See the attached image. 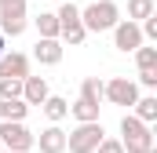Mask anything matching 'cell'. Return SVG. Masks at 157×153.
<instances>
[{
	"instance_id": "obj_1",
	"label": "cell",
	"mask_w": 157,
	"mask_h": 153,
	"mask_svg": "<svg viewBox=\"0 0 157 153\" xmlns=\"http://www.w3.org/2000/svg\"><path fill=\"white\" fill-rule=\"evenodd\" d=\"M121 131H124V142L121 146H128V153H150L154 150V139H150V131H146V124L139 117H124L121 120Z\"/></svg>"
},
{
	"instance_id": "obj_2",
	"label": "cell",
	"mask_w": 157,
	"mask_h": 153,
	"mask_svg": "<svg viewBox=\"0 0 157 153\" xmlns=\"http://www.w3.org/2000/svg\"><path fill=\"white\" fill-rule=\"evenodd\" d=\"M84 29H95V33H102V29H110V26H117V7L110 4V0H102V4H91L84 15Z\"/></svg>"
},
{
	"instance_id": "obj_3",
	"label": "cell",
	"mask_w": 157,
	"mask_h": 153,
	"mask_svg": "<svg viewBox=\"0 0 157 153\" xmlns=\"http://www.w3.org/2000/svg\"><path fill=\"white\" fill-rule=\"evenodd\" d=\"M99 139H102V128H99L95 120H84L66 142H70V150H73V153H91L95 146H99Z\"/></svg>"
},
{
	"instance_id": "obj_4",
	"label": "cell",
	"mask_w": 157,
	"mask_h": 153,
	"mask_svg": "<svg viewBox=\"0 0 157 153\" xmlns=\"http://www.w3.org/2000/svg\"><path fill=\"white\" fill-rule=\"evenodd\" d=\"M0 142H4L11 153H22V150H29V146H33V135H29L18 120H15V124L7 120V124H0Z\"/></svg>"
},
{
	"instance_id": "obj_5",
	"label": "cell",
	"mask_w": 157,
	"mask_h": 153,
	"mask_svg": "<svg viewBox=\"0 0 157 153\" xmlns=\"http://www.w3.org/2000/svg\"><path fill=\"white\" fill-rule=\"evenodd\" d=\"M26 4L22 0H15V4H0V26H4V33H11V37H18L22 29H26Z\"/></svg>"
},
{
	"instance_id": "obj_6",
	"label": "cell",
	"mask_w": 157,
	"mask_h": 153,
	"mask_svg": "<svg viewBox=\"0 0 157 153\" xmlns=\"http://www.w3.org/2000/svg\"><path fill=\"white\" fill-rule=\"evenodd\" d=\"M59 29L70 37V44H80V40H84V22H80V11L73 4H62V11H59Z\"/></svg>"
},
{
	"instance_id": "obj_7",
	"label": "cell",
	"mask_w": 157,
	"mask_h": 153,
	"mask_svg": "<svg viewBox=\"0 0 157 153\" xmlns=\"http://www.w3.org/2000/svg\"><path fill=\"white\" fill-rule=\"evenodd\" d=\"M102 95H106L110 102H117V106H132L139 91H135V84H132V80H110V84L102 88Z\"/></svg>"
},
{
	"instance_id": "obj_8",
	"label": "cell",
	"mask_w": 157,
	"mask_h": 153,
	"mask_svg": "<svg viewBox=\"0 0 157 153\" xmlns=\"http://www.w3.org/2000/svg\"><path fill=\"white\" fill-rule=\"evenodd\" d=\"M0 76L26 80V58L22 55H0Z\"/></svg>"
},
{
	"instance_id": "obj_9",
	"label": "cell",
	"mask_w": 157,
	"mask_h": 153,
	"mask_svg": "<svg viewBox=\"0 0 157 153\" xmlns=\"http://www.w3.org/2000/svg\"><path fill=\"white\" fill-rule=\"evenodd\" d=\"M139 40H143V33H139V26H135V22L117 26V47H121V51H135V47H139Z\"/></svg>"
},
{
	"instance_id": "obj_10",
	"label": "cell",
	"mask_w": 157,
	"mask_h": 153,
	"mask_svg": "<svg viewBox=\"0 0 157 153\" xmlns=\"http://www.w3.org/2000/svg\"><path fill=\"white\" fill-rule=\"evenodd\" d=\"M40 150L44 153H62L66 150V135H62L59 128H48V131L40 135Z\"/></svg>"
},
{
	"instance_id": "obj_11",
	"label": "cell",
	"mask_w": 157,
	"mask_h": 153,
	"mask_svg": "<svg viewBox=\"0 0 157 153\" xmlns=\"http://www.w3.org/2000/svg\"><path fill=\"white\" fill-rule=\"evenodd\" d=\"M37 58H40V62H48V66H55V62L62 58V47H59L51 37H44V40L37 44Z\"/></svg>"
},
{
	"instance_id": "obj_12",
	"label": "cell",
	"mask_w": 157,
	"mask_h": 153,
	"mask_svg": "<svg viewBox=\"0 0 157 153\" xmlns=\"http://www.w3.org/2000/svg\"><path fill=\"white\" fill-rule=\"evenodd\" d=\"M26 99H29V102H44V99H48V84H44L40 76H29V80H26Z\"/></svg>"
},
{
	"instance_id": "obj_13",
	"label": "cell",
	"mask_w": 157,
	"mask_h": 153,
	"mask_svg": "<svg viewBox=\"0 0 157 153\" xmlns=\"http://www.w3.org/2000/svg\"><path fill=\"white\" fill-rule=\"evenodd\" d=\"M73 113H77V120H95L99 117V102H91V99L80 95V102L73 106Z\"/></svg>"
},
{
	"instance_id": "obj_14",
	"label": "cell",
	"mask_w": 157,
	"mask_h": 153,
	"mask_svg": "<svg viewBox=\"0 0 157 153\" xmlns=\"http://www.w3.org/2000/svg\"><path fill=\"white\" fill-rule=\"evenodd\" d=\"M132 106H135L139 120H154V117H157V99H135Z\"/></svg>"
},
{
	"instance_id": "obj_15",
	"label": "cell",
	"mask_w": 157,
	"mask_h": 153,
	"mask_svg": "<svg viewBox=\"0 0 157 153\" xmlns=\"http://www.w3.org/2000/svg\"><path fill=\"white\" fill-rule=\"evenodd\" d=\"M135 62H139L143 73L154 69V66H157V51H154V47H135Z\"/></svg>"
},
{
	"instance_id": "obj_16",
	"label": "cell",
	"mask_w": 157,
	"mask_h": 153,
	"mask_svg": "<svg viewBox=\"0 0 157 153\" xmlns=\"http://www.w3.org/2000/svg\"><path fill=\"white\" fill-rule=\"evenodd\" d=\"M4 117H7V120H22V117H26V102H18V99H4Z\"/></svg>"
},
{
	"instance_id": "obj_17",
	"label": "cell",
	"mask_w": 157,
	"mask_h": 153,
	"mask_svg": "<svg viewBox=\"0 0 157 153\" xmlns=\"http://www.w3.org/2000/svg\"><path fill=\"white\" fill-rule=\"evenodd\" d=\"M18 91H22V80L0 76V99H18Z\"/></svg>"
},
{
	"instance_id": "obj_18",
	"label": "cell",
	"mask_w": 157,
	"mask_h": 153,
	"mask_svg": "<svg viewBox=\"0 0 157 153\" xmlns=\"http://www.w3.org/2000/svg\"><path fill=\"white\" fill-rule=\"evenodd\" d=\"M44 110H48V117H51V120H62V117L70 113V106H66L62 99H48V102H44Z\"/></svg>"
},
{
	"instance_id": "obj_19",
	"label": "cell",
	"mask_w": 157,
	"mask_h": 153,
	"mask_svg": "<svg viewBox=\"0 0 157 153\" xmlns=\"http://www.w3.org/2000/svg\"><path fill=\"white\" fill-rule=\"evenodd\" d=\"M80 95H84V99H91V102H99V99H102V84H99L95 76H88V80H84V88H80Z\"/></svg>"
},
{
	"instance_id": "obj_20",
	"label": "cell",
	"mask_w": 157,
	"mask_h": 153,
	"mask_svg": "<svg viewBox=\"0 0 157 153\" xmlns=\"http://www.w3.org/2000/svg\"><path fill=\"white\" fill-rule=\"evenodd\" d=\"M37 26H40V33H44V37H55V33H59V15H40Z\"/></svg>"
},
{
	"instance_id": "obj_21",
	"label": "cell",
	"mask_w": 157,
	"mask_h": 153,
	"mask_svg": "<svg viewBox=\"0 0 157 153\" xmlns=\"http://www.w3.org/2000/svg\"><path fill=\"white\" fill-rule=\"evenodd\" d=\"M128 11H132V18H146V15L154 11V0H132Z\"/></svg>"
},
{
	"instance_id": "obj_22",
	"label": "cell",
	"mask_w": 157,
	"mask_h": 153,
	"mask_svg": "<svg viewBox=\"0 0 157 153\" xmlns=\"http://www.w3.org/2000/svg\"><path fill=\"white\" fill-rule=\"evenodd\" d=\"M99 153H124V146L121 142H113V139H99V146H95Z\"/></svg>"
},
{
	"instance_id": "obj_23",
	"label": "cell",
	"mask_w": 157,
	"mask_h": 153,
	"mask_svg": "<svg viewBox=\"0 0 157 153\" xmlns=\"http://www.w3.org/2000/svg\"><path fill=\"white\" fill-rule=\"evenodd\" d=\"M143 33H146V37H157V18H150V15H146V26H143Z\"/></svg>"
},
{
	"instance_id": "obj_24",
	"label": "cell",
	"mask_w": 157,
	"mask_h": 153,
	"mask_svg": "<svg viewBox=\"0 0 157 153\" xmlns=\"http://www.w3.org/2000/svg\"><path fill=\"white\" fill-rule=\"evenodd\" d=\"M0 117H4V99H0Z\"/></svg>"
},
{
	"instance_id": "obj_25",
	"label": "cell",
	"mask_w": 157,
	"mask_h": 153,
	"mask_svg": "<svg viewBox=\"0 0 157 153\" xmlns=\"http://www.w3.org/2000/svg\"><path fill=\"white\" fill-rule=\"evenodd\" d=\"M0 4H15V0H0Z\"/></svg>"
},
{
	"instance_id": "obj_26",
	"label": "cell",
	"mask_w": 157,
	"mask_h": 153,
	"mask_svg": "<svg viewBox=\"0 0 157 153\" xmlns=\"http://www.w3.org/2000/svg\"><path fill=\"white\" fill-rule=\"evenodd\" d=\"M0 47H4V40H0Z\"/></svg>"
}]
</instances>
